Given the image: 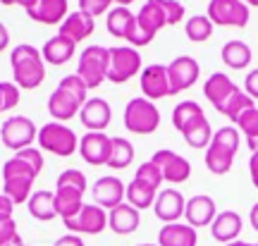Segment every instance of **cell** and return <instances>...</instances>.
Segmentation results:
<instances>
[{
	"instance_id": "1",
	"label": "cell",
	"mask_w": 258,
	"mask_h": 246,
	"mask_svg": "<svg viewBox=\"0 0 258 246\" xmlns=\"http://www.w3.org/2000/svg\"><path fill=\"white\" fill-rule=\"evenodd\" d=\"M43 170V153L41 148H24L15 153L3 165V194L8 196L15 206L17 203H27L34 189V179Z\"/></svg>"
},
{
	"instance_id": "2",
	"label": "cell",
	"mask_w": 258,
	"mask_h": 246,
	"mask_svg": "<svg viewBox=\"0 0 258 246\" xmlns=\"http://www.w3.org/2000/svg\"><path fill=\"white\" fill-rule=\"evenodd\" d=\"M89 100V89L86 84L77 77V74H67L60 79L57 89L50 93L48 98V112L55 122H67L72 119L74 115H79L82 105Z\"/></svg>"
},
{
	"instance_id": "3",
	"label": "cell",
	"mask_w": 258,
	"mask_h": 246,
	"mask_svg": "<svg viewBox=\"0 0 258 246\" xmlns=\"http://www.w3.org/2000/svg\"><path fill=\"white\" fill-rule=\"evenodd\" d=\"M10 65H12V77L19 89L34 91L46 79V63L43 55L31 43H19L10 53Z\"/></svg>"
},
{
	"instance_id": "4",
	"label": "cell",
	"mask_w": 258,
	"mask_h": 246,
	"mask_svg": "<svg viewBox=\"0 0 258 246\" xmlns=\"http://www.w3.org/2000/svg\"><path fill=\"white\" fill-rule=\"evenodd\" d=\"M241 134L237 127H220L213 132L211 146L206 148V167L213 174H227L234 165V155L239 151Z\"/></svg>"
},
{
	"instance_id": "5",
	"label": "cell",
	"mask_w": 258,
	"mask_h": 246,
	"mask_svg": "<svg viewBox=\"0 0 258 246\" xmlns=\"http://www.w3.org/2000/svg\"><path fill=\"white\" fill-rule=\"evenodd\" d=\"M124 127L132 132V134H139V137H146V134H153L158 127H160V110L156 108L153 100L144 98V96H137L127 103L124 108Z\"/></svg>"
},
{
	"instance_id": "6",
	"label": "cell",
	"mask_w": 258,
	"mask_h": 246,
	"mask_svg": "<svg viewBox=\"0 0 258 246\" xmlns=\"http://www.w3.org/2000/svg\"><path fill=\"white\" fill-rule=\"evenodd\" d=\"M38 148L48 151L60 158H70V155L79 148V137L74 134L72 129L62 125V122H48L38 129Z\"/></svg>"
},
{
	"instance_id": "7",
	"label": "cell",
	"mask_w": 258,
	"mask_h": 246,
	"mask_svg": "<svg viewBox=\"0 0 258 246\" xmlns=\"http://www.w3.org/2000/svg\"><path fill=\"white\" fill-rule=\"evenodd\" d=\"M141 74V53L132 46L108 48V77L105 82L124 84L132 77Z\"/></svg>"
},
{
	"instance_id": "8",
	"label": "cell",
	"mask_w": 258,
	"mask_h": 246,
	"mask_svg": "<svg viewBox=\"0 0 258 246\" xmlns=\"http://www.w3.org/2000/svg\"><path fill=\"white\" fill-rule=\"evenodd\" d=\"M0 139H3V146L10 148V151H24V148H31L34 141L38 139V129L34 125V119H29L27 115H15L3 122L0 127Z\"/></svg>"
},
{
	"instance_id": "9",
	"label": "cell",
	"mask_w": 258,
	"mask_h": 246,
	"mask_svg": "<svg viewBox=\"0 0 258 246\" xmlns=\"http://www.w3.org/2000/svg\"><path fill=\"white\" fill-rule=\"evenodd\" d=\"M77 77L86 84V89H98L108 77V48H84V53L79 55V65H77Z\"/></svg>"
},
{
	"instance_id": "10",
	"label": "cell",
	"mask_w": 258,
	"mask_h": 246,
	"mask_svg": "<svg viewBox=\"0 0 258 246\" xmlns=\"http://www.w3.org/2000/svg\"><path fill=\"white\" fill-rule=\"evenodd\" d=\"M208 19L213 27H246L251 17V8L241 0H211L208 3Z\"/></svg>"
},
{
	"instance_id": "11",
	"label": "cell",
	"mask_w": 258,
	"mask_h": 246,
	"mask_svg": "<svg viewBox=\"0 0 258 246\" xmlns=\"http://www.w3.org/2000/svg\"><path fill=\"white\" fill-rule=\"evenodd\" d=\"M70 234H101L108 227V213L96 203H84V208L70 220H62Z\"/></svg>"
},
{
	"instance_id": "12",
	"label": "cell",
	"mask_w": 258,
	"mask_h": 246,
	"mask_svg": "<svg viewBox=\"0 0 258 246\" xmlns=\"http://www.w3.org/2000/svg\"><path fill=\"white\" fill-rule=\"evenodd\" d=\"M199 77H201V67L191 55H179L167 65V79H170V93L172 96L191 89L194 84L199 82Z\"/></svg>"
},
{
	"instance_id": "13",
	"label": "cell",
	"mask_w": 258,
	"mask_h": 246,
	"mask_svg": "<svg viewBox=\"0 0 258 246\" xmlns=\"http://www.w3.org/2000/svg\"><path fill=\"white\" fill-rule=\"evenodd\" d=\"M153 163L160 167V174H163V182L170 184H182L191 177V163L186 160L184 155L175 153V151H167V148H160L153 153L151 158Z\"/></svg>"
},
{
	"instance_id": "14",
	"label": "cell",
	"mask_w": 258,
	"mask_h": 246,
	"mask_svg": "<svg viewBox=\"0 0 258 246\" xmlns=\"http://www.w3.org/2000/svg\"><path fill=\"white\" fill-rule=\"evenodd\" d=\"M110 148H112V139L105 132H86L79 139V153L91 167H101L108 165L110 158Z\"/></svg>"
},
{
	"instance_id": "15",
	"label": "cell",
	"mask_w": 258,
	"mask_h": 246,
	"mask_svg": "<svg viewBox=\"0 0 258 246\" xmlns=\"http://www.w3.org/2000/svg\"><path fill=\"white\" fill-rule=\"evenodd\" d=\"M139 86L144 98L148 100H160L170 93V79H167V65H148L139 74Z\"/></svg>"
},
{
	"instance_id": "16",
	"label": "cell",
	"mask_w": 258,
	"mask_h": 246,
	"mask_svg": "<svg viewBox=\"0 0 258 246\" xmlns=\"http://www.w3.org/2000/svg\"><path fill=\"white\" fill-rule=\"evenodd\" d=\"M91 194L96 199V206H101L103 210H112L120 203H124L127 187H124L120 177H101V179H96Z\"/></svg>"
},
{
	"instance_id": "17",
	"label": "cell",
	"mask_w": 258,
	"mask_h": 246,
	"mask_svg": "<svg viewBox=\"0 0 258 246\" xmlns=\"http://www.w3.org/2000/svg\"><path fill=\"white\" fill-rule=\"evenodd\" d=\"M215 215H218V206H215V201L208 194H199V196H191L186 201L184 218H186V225H191L194 229L211 227Z\"/></svg>"
},
{
	"instance_id": "18",
	"label": "cell",
	"mask_w": 258,
	"mask_h": 246,
	"mask_svg": "<svg viewBox=\"0 0 258 246\" xmlns=\"http://www.w3.org/2000/svg\"><path fill=\"white\" fill-rule=\"evenodd\" d=\"M184 206L186 199L177 189H163L158 192L153 210H156L158 220H163L165 225H172V222H179V218H184Z\"/></svg>"
},
{
	"instance_id": "19",
	"label": "cell",
	"mask_w": 258,
	"mask_h": 246,
	"mask_svg": "<svg viewBox=\"0 0 258 246\" xmlns=\"http://www.w3.org/2000/svg\"><path fill=\"white\" fill-rule=\"evenodd\" d=\"M79 119H82V125L86 127V132H105L112 119V110L105 98H91L82 105Z\"/></svg>"
},
{
	"instance_id": "20",
	"label": "cell",
	"mask_w": 258,
	"mask_h": 246,
	"mask_svg": "<svg viewBox=\"0 0 258 246\" xmlns=\"http://www.w3.org/2000/svg\"><path fill=\"white\" fill-rule=\"evenodd\" d=\"M241 227H244V222H241V215L237 210H222L215 215L211 225V234L215 241H220V244H232V241H237L241 234Z\"/></svg>"
},
{
	"instance_id": "21",
	"label": "cell",
	"mask_w": 258,
	"mask_h": 246,
	"mask_svg": "<svg viewBox=\"0 0 258 246\" xmlns=\"http://www.w3.org/2000/svg\"><path fill=\"white\" fill-rule=\"evenodd\" d=\"M29 19L36 24H62L64 17L70 15V3L67 0H38L31 10H27Z\"/></svg>"
},
{
	"instance_id": "22",
	"label": "cell",
	"mask_w": 258,
	"mask_h": 246,
	"mask_svg": "<svg viewBox=\"0 0 258 246\" xmlns=\"http://www.w3.org/2000/svg\"><path fill=\"white\" fill-rule=\"evenodd\" d=\"M93 31H96L93 17H89L82 10H77V12H70V15L64 17V22L60 24V31H57V34L64 38H70V41H74V43H82V41H86V38L91 36Z\"/></svg>"
},
{
	"instance_id": "23",
	"label": "cell",
	"mask_w": 258,
	"mask_h": 246,
	"mask_svg": "<svg viewBox=\"0 0 258 246\" xmlns=\"http://www.w3.org/2000/svg\"><path fill=\"white\" fill-rule=\"evenodd\" d=\"M234 91H239V86L232 82L225 72H213L211 77L206 79V84H203V96H206V100H211V105L215 110H220V105L230 98Z\"/></svg>"
},
{
	"instance_id": "24",
	"label": "cell",
	"mask_w": 258,
	"mask_h": 246,
	"mask_svg": "<svg viewBox=\"0 0 258 246\" xmlns=\"http://www.w3.org/2000/svg\"><path fill=\"white\" fill-rule=\"evenodd\" d=\"M141 225V210H137L134 206H129L127 201L120 203L117 208L110 210L108 215V227L115 234H134Z\"/></svg>"
},
{
	"instance_id": "25",
	"label": "cell",
	"mask_w": 258,
	"mask_h": 246,
	"mask_svg": "<svg viewBox=\"0 0 258 246\" xmlns=\"http://www.w3.org/2000/svg\"><path fill=\"white\" fill-rule=\"evenodd\" d=\"M196 244H199V234L186 222L163 225L160 232H158V246H196Z\"/></svg>"
},
{
	"instance_id": "26",
	"label": "cell",
	"mask_w": 258,
	"mask_h": 246,
	"mask_svg": "<svg viewBox=\"0 0 258 246\" xmlns=\"http://www.w3.org/2000/svg\"><path fill=\"white\" fill-rule=\"evenodd\" d=\"M137 24L146 34L156 36L160 29L167 27V19H165V12H163V3L160 0H146L141 10L137 12Z\"/></svg>"
},
{
	"instance_id": "27",
	"label": "cell",
	"mask_w": 258,
	"mask_h": 246,
	"mask_svg": "<svg viewBox=\"0 0 258 246\" xmlns=\"http://www.w3.org/2000/svg\"><path fill=\"white\" fill-rule=\"evenodd\" d=\"M74 50H77V43L57 34V36L48 38L46 43H43L41 55H43V63L55 65V67H57V65L70 63V60H72V55H74Z\"/></svg>"
},
{
	"instance_id": "28",
	"label": "cell",
	"mask_w": 258,
	"mask_h": 246,
	"mask_svg": "<svg viewBox=\"0 0 258 246\" xmlns=\"http://www.w3.org/2000/svg\"><path fill=\"white\" fill-rule=\"evenodd\" d=\"M29 215L34 220H41V222H50L53 218H57L55 210V192H48V189H38L29 196L27 201Z\"/></svg>"
},
{
	"instance_id": "29",
	"label": "cell",
	"mask_w": 258,
	"mask_h": 246,
	"mask_svg": "<svg viewBox=\"0 0 258 246\" xmlns=\"http://www.w3.org/2000/svg\"><path fill=\"white\" fill-rule=\"evenodd\" d=\"M84 208V194L70 187H55V210L62 220L74 218Z\"/></svg>"
},
{
	"instance_id": "30",
	"label": "cell",
	"mask_w": 258,
	"mask_h": 246,
	"mask_svg": "<svg viewBox=\"0 0 258 246\" xmlns=\"http://www.w3.org/2000/svg\"><path fill=\"white\" fill-rule=\"evenodd\" d=\"M220 57L222 63L227 65L230 70H244V67H249L251 60H253V53H251V48L239 41V38H234V41H227L220 50Z\"/></svg>"
},
{
	"instance_id": "31",
	"label": "cell",
	"mask_w": 258,
	"mask_h": 246,
	"mask_svg": "<svg viewBox=\"0 0 258 246\" xmlns=\"http://www.w3.org/2000/svg\"><path fill=\"white\" fill-rule=\"evenodd\" d=\"M156 196L158 192L153 189V187H148L146 182H141V179H132L127 187V196H124V201H127L129 206H134L137 210H144V208H151L153 203H156Z\"/></svg>"
},
{
	"instance_id": "32",
	"label": "cell",
	"mask_w": 258,
	"mask_h": 246,
	"mask_svg": "<svg viewBox=\"0 0 258 246\" xmlns=\"http://www.w3.org/2000/svg\"><path fill=\"white\" fill-rule=\"evenodd\" d=\"M182 137H184L186 146L196 148V151H201V148H208L211 146V139H213V129H211V122L203 117H199L196 122H191L189 127L182 132Z\"/></svg>"
},
{
	"instance_id": "33",
	"label": "cell",
	"mask_w": 258,
	"mask_h": 246,
	"mask_svg": "<svg viewBox=\"0 0 258 246\" xmlns=\"http://www.w3.org/2000/svg\"><path fill=\"white\" fill-rule=\"evenodd\" d=\"M134 19H137V15L132 12L129 8H112L110 12H108V22H105V29H108V34L115 38H127L129 29H132V24H134Z\"/></svg>"
},
{
	"instance_id": "34",
	"label": "cell",
	"mask_w": 258,
	"mask_h": 246,
	"mask_svg": "<svg viewBox=\"0 0 258 246\" xmlns=\"http://www.w3.org/2000/svg\"><path fill=\"white\" fill-rule=\"evenodd\" d=\"M134 163V146L129 139L122 137H112V148H110V158H108V167L110 170H124Z\"/></svg>"
},
{
	"instance_id": "35",
	"label": "cell",
	"mask_w": 258,
	"mask_h": 246,
	"mask_svg": "<svg viewBox=\"0 0 258 246\" xmlns=\"http://www.w3.org/2000/svg\"><path fill=\"white\" fill-rule=\"evenodd\" d=\"M199 117H203V108L199 103H194V100H182V103H177L175 110H172V127L182 134L191 122H196Z\"/></svg>"
},
{
	"instance_id": "36",
	"label": "cell",
	"mask_w": 258,
	"mask_h": 246,
	"mask_svg": "<svg viewBox=\"0 0 258 246\" xmlns=\"http://www.w3.org/2000/svg\"><path fill=\"white\" fill-rule=\"evenodd\" d=\"M249 108H256V100L251 98L246 91H241V89H239V91H234L230 98L222 103L218 112H220V115H225L227 119H232V122H237L241 112H246Z\"/></svg>"
},
{
	"instance_id": "37",
	"label": "cell",
	"mask_w": 258,
	"mask_h": 246,
	"mask_svg": "<svg viewBox=\"0 0 258 246\" xmlns=\"http://www.w3.org/2000/svg\"><path fill=\"white\" fill-rule=\"evenodd\" d=\"M184 34L191 43H203L213 36V22L208 19V15H194L186 19Z\"/></svg>"
},
{
	"instance_id": "38",
	"label": "cell",
	"mask_w": 258,
	"mask_h": 246,
	"mask_svg": "<svg viewBox=\"0 0 258 246\" xmlns=\"http://www.w3.org/2000/svg\"><path fill=\"white\" fill-rule=\"evenodd\" d=\"M234 127L239 129V134H244L246 141L258 139V108H249L246 112H241L239 119L234 122Z\"/></svg>"
},
{
	"instance_id": "39",
	"label": "cell",
	"mask_w": 258,
	"mask_h": 246,
	"mask_svg": "<svg viewBox=\"0 0 258 246\" xmlns=\"http://www.w3.org/2000/svg\"><path fill=\"white\" fill-rule=\"evenodd\" d=\"M137 179L141 182H146L148 187H153L156 192H160V184H163V174H160V167H158L153 160H146V163H141L137 167V174H134Z\"/></svg>"
},
{
	"instance_id": "40",
	"label": "cell",
	"mask_w": 258,
	"mask_h": 246,
	"mask_svg": "<svg viewBox=\"0 0 258 246\" xmlns=\"http://www.w3.org/2000/svg\"><path fill=\"white\" fill-rule=\"evenodd\" d=\"M55 187H70V189H77V192H86V174L82 170H77V167H67L60 172L57 177Z\"/></svg>"
},
{
	"instance_id": "41",
	"label": "cell",
	"mask_w": 258,
	"mask_h": 246,
	"mask_svg": "<svg viewBox=\"0 0 258 246\" xmlns=\"http://www.w3.org/2000/svg\"><path fill=\"white\" fill-rule=\"evenodd\" d=\"M22 237L17 232L15 218H0V246H22Z\"/></svg>"
},
{
	"instance_id": "42",
	"label": "cell",
	"mask_w": 258,
	"mask_h": 246,
	"mask_svg": "<svg viewBox=\"0 0 258 246\" xmlns=\"http://www.w3.org/2000/svg\"><path fill=\"white\" fill-rule=\"evenodd\" d=\"M112 0H79V10L86 12L89 17H101V15H108L110 12Z\"/></svg>"
},
{
	"instance_id": "43",
	"label": "cell",
	"mask_w": 258,
	"mask_h": 246,
	"mask_svg": "<svg viewBox=\"0 0 258 246\" xmlns=\"http://www.w3.org/2000/svg\"><path fill=\"white\" fill-rule=\"evenodd\" d=\"M163 3V12H165V19H167V27L172 24H179L184 19V5L179 0H160Z\"/></svg>"
},
{
	"instance_id": "44",
	"label": "cell",
	"mask_w": 258,
	"mask_h": 246,
	"mask_svg": "<svg viewBox=\"0 0 258 246\" xmlns=\"http://www.w3.org/2000/svg\"><path fill=\"white\" fill-rule=\"evenodd\" d=\"M0 96L5 110H12L19 103V86L15 82H0Z\"/></svg>"
},
{
	"instance_id": "45",
	"label": "cell",
	"mask_w": 258,
	"mask_h": 246,
	"mask_svg": "<svg viewBox=\"0 0 258 246\" xmlns=\"http://www.w3.org/2000/svg\"><path fill=\"white\" fill-rule=\"evenodd\" d=\"M244 91L249 93L253 100H258V70H251L244 79Z\"/></svg>"
},
{
	"instance_id": "46",
	"label": "cell",
	"mask_w": 258,
	"mask_h": 246,
	"mask_svg": "<svg viewBox=\"0 0 258 246\" xmlns=\"http://www.w3.org/2000/svg\"><path fill=\"white\" fill-rule=\"evenodd\" d=\"M53 246H84V239L79 234H62L60 239H55Z\"/></svg>"
},
{
	"instance_id": "47",
	"label": "cell",
	"mask_w": 258,
	"mask_h": 246,
	"mask_svg": "<svg viewBox=\"0 0 258 246\" xmlns=\"http://www.w3.org/2000/svg\"><path fill=\"white\" fill-rule=\"evenodd\" d=\"M12 210H15V203L5 194H0V218H12Z\"/></svg>"
},
{
	"instance_id": "48",
	"label": "cell",
	"mask_w": 258,
	"mask_h": 246,
	"mask_svg": "<svg viewBox=\"0 0 258 246\" xmlns=\"http://www.w3.org/2000/svg\"><path fill=\"white\" fill-rule=\"evenodd\" d=\"M249 174H251V184L258 189V151L251 153V158H249Z\"/></svg>"
},
{
	"instance_id": "49",
	"label": "cell",
	"mask_w": 258,
	"mask_h": 246,
	"mask_svg": "<svg viewBox=\"0 0 258 246\" xmlns=\"http://www.w3.org/2000/svg\"><path fill=\"white\" fill-rule=\"evenodd\" d=\"M0 3L3 5H19V8H24V10H31L38 0H0Z\"/></svg>"
},
{
	"instance_id": "50",
	"label": "cell",
	"mask_w": 258,
	"mask_h": 246,
	"mask_svg": "<svg viewBox=\"0 0 258 246\" xmlns=\"http://www.w3.org/2000/svg\"><path fill=\"white\" fill-rule=\"evenodd\" d=\"M8 46H10V31H8V27L0 22V53H3Z\"/></svg>"
},
{
	"instance_id": "51",
	"label": "cell",
	"mask_w": 258,
	"mask_h": 246,
	"mask_svg": "<svg viewBox=\"0 0 258 246\" xmlns=\"http://www.w3.org/2000/svg\"><path fill=\"white\" fill-rule=\"evenodd\" d=\"M249 220H251V227L258 232V203L251 206V213H249Z\"/></svg>"
},
{
	"instance_id": "52",
	"label": "cell",
	"mask_w": 258,
	"mask_h": 246,
	"mask_svg": "<svg viewBox=\"0 0 258 246\" xmlns=\"http://www.w3.org/2000/svg\"><path fill=\"white\" fill-rule=\"evenodd\" d=\"M112 3H115L117 8H127V5H132L134 0H112Z\"/></svg>"
},
{
	"instance_id": "53",
	"label": "cell",
	"mask_w": 258,
	"mask_h": 246,
	"mask_svg": "<svg viewBox=\"0 0 258 246\" xmlns=\"http://www.w3.org/2000/svg\"><path fill=\"white\" fill-rule=\"evenodd\" d=\"M246 146L251 148V153H256V151H258V139H253V141H246Z\"/></svg>"
},
{
	"instance_id": "54",
	"label": "cell",
	"mask_w": 258,
	"mask_h": 246,
	"mask_svg": "<svg viewBox=\"0 0 258 246\" xmlns=\"http://www.w3.org/2000/svg\"><path fill=\"white\" fill-rule=\"evenodd\" d=\"M225 246H258V244H249V241H239V239H237V241H232V244H225Z\"/></svg>"
},
{
	"instance_id": "55",
	"label": "cell",
	"mask_w": 258,
	"mask_h": 246,
	"mask_svg": "<svg viewBox=\"0 0 258 246\" xmlns=\"http://www.w3.org/2000/svg\"><path fill=\"white\" fill-rule=\"evenodd\" d=\"M241 3H246L249 8H258V0H241Z\"/></svg>"
},
{
	"instance_id": "56",
	"label": "cell",
	"mask_w": 258,
	"mask_h": 246,
	"mask_svg": "<svg viewBox=\"0 0 258 246\" xmlns=\"http://www.w3.org/2000/svg\"><path fill=\"white\" fill-rule=\"evenodd\" d=\"M0 112H5V105H3V96H0Z\"/></svg>"
},
{
	"instance_id": "57",
	"label": "cell",
	"mask_w": 258,
	"mask_h": 246,
	"mask_svg": "<svg viewBox=\"0 0 258 246\" xmlns=\"http://www.w3.org/2000/svg\"><path fill=\"white\" fill-rule=\"evenodd\" d=\"M137 246H158V244H137Z\"/></svg>"
},
{
	"instance_id": "58",
	"label": "cell",
	"mask_w": 258,
	"mask_h": 246,
	"mask_svg": "<svg viewBox=\"0 0 258 246\" xmlns=\"http://www.w3.org/2000/svg\"><path fill=\"white\" fill-rule=\"evenodd\" d=\"M22 246H29V244H22Z\"/></svg>"
}]
</instances>
